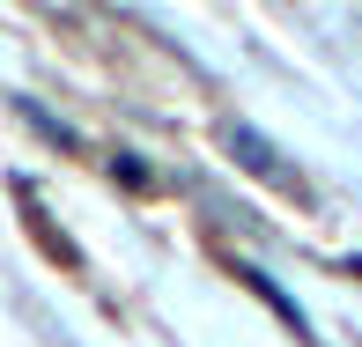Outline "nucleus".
Returning a JSON list of instances; mask_svg holds the SVG:
<instances>
[{"label":"nucleus","instance_id":"nucleus-1","mask_svg":"<svg viewBox=\"0 0 362 347\" xmlns=\"http://www.w3.org/2000/svg\"><path fill=\"white\" fill-rule=\"evenodd\" d=\"M229 155H237L252 177H267L274 192H296V200L310 192V185H303V170H296V163H281V148H274L267 134H252V126H229Z\"/></svg>","mask_w":362,"mask_h":347},{"label":"nucleus","instance_id":"nucleus-2","mask_svg":"<svg viewBox=\"0 0 362 347\" xmlns=\"http://www.w3.org/2000/svg\"><path fill=\"white\" fill-rule=\"evenodd\" d=\"M348 274H362V259H355V266H348Z\"/></svg>","mask_w":362,"mask_h":347}]
</instances>
